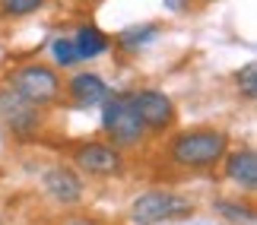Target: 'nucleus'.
Instances as JSON below:
<instances>
[{
  "label": "nucleus",
  "mask_w": 257,
  "mask_h": 225,
  "mask_svg": "<svg viewBox=\"0 0 257 225\" xmlns=\"http://www.w3.org/2000/svg\"><path fill=\"white\" fill-rule=\"evenodd\" d=\"M45 190L51 193L57 203H76L83 197V181L80 174L73 168H64V165H57L45 174Z\"/></svg>",
  "instance_id": "6e6552de"
},
{
  "label": "nucleus",
  "mask_w": 257,
  "mask_h": 225,
  "mask_svg": "<svg viewBox=\"0 0 257 225\" xmlns=\"http://www.w3.org/2000/svg\"><path fill=\"white\" fill-rule=\"evenodd\" d=\"M73 45H76V54H80V61H92V57H98V54L108 48V38L98 32V29H92V26H83L80 32H76Z\"/></svg>",
  "instance_id": "9b49d317"
},
{
  "label": "nucleus",
  "mask_w": 257,
  "mask_h": 225,
  "mask_svg": "<svg viewBox=\"0 0 257 225\" xmlns=\"http://www.w3.org/2000/svg\"><path fill=\"white\" fill-rule=\"evenodd\" d=\"M131 105H134L137 117L143 121V127H150V130H165L175 121V105L165 92H153V89L134 92Z\"/></svg>",
  "instance_id": "423d86ee"
},
{
  "label": "nucleus",
  "mask_w": 257,
  "mask_h": 225,
  "mask_svg": "<svg viewBox=\"0 0 257 225\" xmlns=\"http://www.w3.org/2000/svg\"><path fill=\"white\" fill-rule=\"evenodd\" d=\"M229 136L222 130H184L172 143V162L181 168H210L225 155Z\"/></svg>",
  "instance_id": "f257e3e1"
},
{
  "label": "nucleus",
  "mask_w": 257,
  "mask_h": 225,
  "mask_svg": "<svg viewBox=\"0 0 257 225\" xmlns=\"http://www.w3.org/2000/svg\"><path fill=\"white\" fill-rule=\"evenodd\" d=\"M51 54H54V61L61 64V67H73V64H80V54H76V45H73V38H54L51 42Z\"/></svg>",
  "instance_id": "ddd939ff"
},
{
  "label": "nucleus",
  "mask_w": 257,
  "mask_h": 225,
  "mask_svg": "<svg viewBox=\"0 0 257 225\" xmlns=\"http://www.w3.org/2000/svg\"><path fill=\"white\" fill-rule=\"evenodd\" d=\"M42 4L45 0H4L0 10H4L7 16H29V13H35Z\"/></svg>",
  "instance_id": "dca6fc26"
},
{
  "label": "nucleus",
  "mask_w": 257,
  "mask_h": 225,
  "mask_svg": "<svg viewBox=\"0 0 257 225\" xmlns=\"http://www.w3.org/2000/svg\"><path fill=\"white\" fill-rule=\"evenodd\" d=\"M73 162L80 165L83 171L95 174V178H111V174L121 171V152L111 149V146L102 143H86L73 152Z\"/></svg>",
  "instance_id": "0eeeda50"
},
{
  "label": "nucleus",
  "mask_w": 257,
  "mask_h": 225,
  "mask_svg": "<svg viewBox=\"0 0 257 225\" xmlns=\"http://www.w3.org/2000/svg\"><path fill=\"white\" fill-rule=\"evenodd\" d=\"M0 124H4V130H10L13 136L26 140V136H32L38 130L42 117H38L35 105H29L23 95H16L13 89H4L0 92Z\"/></svg>",
  "instance_id": "39448f33"
},
{
  "label": "nucleus",
  "mask_w": 257,
  "mask_h": 225,
  "mask_svg": "<svg viewBox=\"0 0 257 225\" xmlns=\"http://www.w3.org/2000/svg\"><path fill=\"white\" fill-rule=\"evenodd\" d=\"M225 174H229V181H235L238 187L254 190L257 187V155L251 149L232 152L229 162H225Z\"/></svg>",
  "instance_id": "9d476101"
},
{
  "label": "nucleus",
  "mask_w": 257,
  "mask_h": 225,
  "mask_svg": "<svg viewBox=\"0 0 257 225\" xmlns=\"http://www.w3.org/2000/svg\"><path fill=\"white\" fill-rule=\"evenodd\" d=\"M70 225H95V222H70Z\"/></svg>",
  "instance_id": "a211bd4d"
},
{
  "label": "nucleus",
  "mask_w": 257,
  "mask_h": 225,
  "mask_svg": "<svg viewBox=\"0 0 257 225\" xmlns=\"http://www.w3.org/2000/svg\"><path fill=\"white\" fill-rule=\"evenodd\" d=\"M213 209L216 212H222L225 219H232V222H244V225H251L254 222V209L251 206H238V203H232V200H219V203H213Z\"/></svg>",
  "instance_id": "4468645a"
},
{
  "label": "nucleus",
  "mask_w": 257,
  "mask_h": 225,
  "mask_svg": "<svg viewBox=\"0 0 257 225\" xmlns=\"http://www.w3.org/2000/svg\"><path fill=\"white\" fill-rule=\"evenodd\" d=\"M194 212V203L178 197L172 190H146L131 203V222L134 225H162L172 219H184Z\"/></svg>",
  "instance_id": "f03ea898"
},
{
  "label": "nucleus",
  "mask_w": 257,
  "mask_h": 225,
  "mask_svg": "<svg viewBox=\"0 0 257 225\" xmlns=\"http://www.w3.org/2000/svg\"><path fill=\"white\" fill-rule=\"evenodd\" d=\"M156 32H159V29H156L153 23L150 26H134V29H124L117 42H121V48H127V51H137V48L150 45L153 38H156Z\"/></svg>",
  "instance_id": "f8f14e48"
},
{
  "label": "nucleus",
  "mask_w": 257,
  "mask_h": 225,
  "mask_svg": "<svg viewBox=\"0 0 257 225\" xmlns=\"http://www.w3.org/2000/svg\"><path fill=\"white\" fill-rule=\"evenodd\" d=\"M238 89L244 92V99H254L257 95V64H244L238 70Z\"/></svg>",
  "instance_id": "2eb2a0df"
},
{
  "label": "nucleus",
  "mask_w": 257,
  "mask_h": 225,
  "mask_svg": "<svg viewBox=\"0 0 257 225\" xmlns=\"http://www.w3.org/2000/svg\"><path fill=\"white\" fill-rule=\"evenodd\" d=\"M67 89H70L73 105H80V108H92V105H102L108 99V86L95 73H76Z\"/></svg>",
  "instance_id": "1a4fd4ad"
},
{
  "label": "nucleus",
  "mask_w": 257,
  "mask_h": 225,
  "mask_svg": "<svg viewBox=\"0 0 257 225\" xmlns=\"http://www.w3.org/2000/svg\"><path fill=\"white\" fill-rule=\"evenodd\" d=\"M165 10H172V13H184L187 0H165Z\"/></svg>",
  "instance_id": "f3484780"
},
{
  "label": "nucleus",
  "mask_w": 257,
  "mask_h": 225,
  "mask_svg": "<svg viewBox=\"0 0 257 225\" xmlns=\"http://www.w3.org/2000/svg\"><path fill=\"white\" fill-rule=\"evenodd\" d=\"M102 127H105V133L111 136L114 146H137L146 133V127H143L140 117H137L127 92L108 95L102 102Z\"/></svg>",
  "instance_id": "7ed1b4c3"
},
{
  "label": "nucleus",
  "mask_w": 257,
  "mask_h": 225,
  "mask_svg": "<svg viewBox=\"0 0 257 225\" xmlns=\"http://www.w3.org/2000/svg\"><path fill=\"white\" fill-rule=\"evenodd\" d=\"M10 89L16 95H23L29 105L42 108V105H51L57 95H61V80L51 67L45 64H29L23 70H16L10 76Z\"/></svg>",
  "instance_id": "20e7f679"
}]
</instances>
